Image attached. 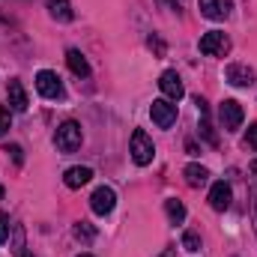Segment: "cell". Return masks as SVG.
<instances>
[{
    "mask_svg": "<svg viewBox=\"0 0 257 257\" xmlns=\"http://www.w3.org/2000/svg\"><path fill=\"white\" fill-rule=\"evenodd\" d=\"M6 102H9V111H15V114H21V111H27V90H24V84L21 81H9L6 84Z\"/></svg>",
    "mask_w": 257,
    "mask_h": 257,
    "instance_id": "10",
    "label": "cell"
},
{
    "mask_svg": "<svg viewBox=\"0 0 257 257\" xmlns=\"http://www.w3.org/2000/svg\"><path fill=\"white\" fill-rule=\"evenodd\" d=\"M0 200H3V186H0Z\"/></svg>",
    "mask_w": 257,
    "mask_h": 257,
    "instance_id": "25",
    "label": "cell"
},
{
    "mask_svg": "<svg viewBox=\"0 0 257 257\" xmlns=\"http://www.w3.org/2000/svg\"><path fill=\"white\" fill-rule=\"evenodd\" d=\"M218 120H221V128L236 132V128L242 126V120H245V111H242V105L236 99H224L218 105Z\"/></svg>",
    "mask_w": 257,
    "mask_h": 257,
    "instance_id": "5",
    "label": "cell"
},
{
    "mask_svg": "<svg viewBox=\"0 0 257 257\" xmlns=\"http://www.w3.org/2000/svg\"><path fill=\"white\" fill-rule=\"evenodd\" d=\"M75 236H78L81 242H93V239H96V227L87 224V221H78V224H75Z\"/></svg>",
    "mask_w": 257,
    "mask_h": 257,
    "instance_id": "19",
    "label": "cell"
},
{
    "mask_svg": "<svg viewBox=\"0 0 257 257\" xmlns=\"http://www.w3.org/2000/svg\"><path fill=\"white\" fill-rule=\"evenodd\" d=\"M165 212H168L171 224H183V221H186V206H183V200H177V197H168V200H165Z\"/></svg>",
    "mask_w": 257,
    "mask_h": 257,
    "instance_id": "18",
    "label": "cell"
},
{
    "mask_svg": "<svg viewBox=\"0 0 257 257\" xmlns=\"http://www.w3.org/2000/svg\"><path fill=\"white\" fill-rule=\"evenodd\" d=\"M150 117H153V123L159 128H171L177 123V102H171V99H156V102L150 105Z\"/></svg>",
    "mask_w": 257,
    "mask_h": 257,
    "instance_id": "6",
    "label": "cell"
},
{
    "mask_svg": "<svg viewBox=\"0 0 257 257\" xmlns=\"http://www.w3.org/2000/svg\"><path fill=\"white\" fill-rule=\"evenodd\" d=\"M224 75H227V81H230L233 87H251V84H254V69L245 66V63H230Z\"/></svg>",
    "mask_w": 257,
    "mask_h": 257,
    "instance_id": "11",
    "label": "cell"
},
{
    "mask_svg": "<svg viewBox=\"0 0 257 257\" xmlns=\"http://www.w3.org/2000/svg\"><path fill=\"white\" fill-rule=\"evenodd\" d=\"M81 141H84V135H81V126H78L75 120L60 123L57 135H54V144H57V150H63V153H75V150L81 147Z\"/></svg>",
    "mask_w": 257,
    "mask_h": 257,
    "instance_id": "3",
    "label": "cell"
},
{
    "mask_svg": "<svg viewBox=\"0 0 257 257\" xmlns=\"http://www.w3.org/2000/svg\"><path fill=\"white\" fill-rule=\"evenodd\" d=\"M183 177H186V183H189L192 189H200V186H206L209 171H206L203 165H186V168H183Z\"/></svg>",
    "mask_w": 257,
    "mask_h": 257,
    "instance_id": "16",
    "label": "cell"
},
{
    "mask_svg": "<svg viewBox=\"0 0 257 257\" xmlns=\"http://www.w3.org/2000/svg\"><path fill=\"white\" fill-rule=\"evenodd\" d=\"M128 153H132V162H135L138 168H147V165L153 162V156H156V147H153V141H150V135H147L144 128H135V132H132Z\"/></svg>",
    "mask_w": 257,
    "mask_h": 257,
    "instance_id": "1",
    "label": "cell"
},
{
    "mask_svg": "<svg viewBox=\"0 0 257 257\" xmlns=\"http://www.w3.org/2000/svg\"><path fill=\"white\" fill-rule=\"evenodd\" d=\"M45 6H48V15L54 21H72V15H75L69 0H45Z\"/></svg>",
    "mask_w": 257,
    "mask_h": 257,
    "instance_id": "17",
    "label": "cell"
},
{
    "mask_svg": "<svg viewBox=\"0 0 257 257\" xmlns=\"http://www.w3.org/2000/svg\"><path fill=\"white\" fill-rule=\"evenodd\" d=\"M194 105H197V117H200V135H203V141L215 147V144H218V135L212 132V123H209V108H206V102L197 96V99H194Z\"/></svg>",
    "mask_w": 257,
    "mask_h": 257,
    "instance_id": "13",
    "label": "cell"
},
{
    "mask_svg": "<svg viewBox=\"0 0 257 257\" xmlns=\"http://www.w3.org/2000/svg\"><path fill=\"white\" fill-rule=\"evenodd\" d=\"M200 54H206V57H224L227 51H230V39L221 33V30H209V33H203L200 36Z\"/></svg>",
    "mask_w": 257,
    "mask_h": 257,
    "instance_id": "4",
    "label": "cell"
},
{
    "mask_svg": "<svg viewBox=\"0 0 257 257\" xmlns=\"http://www.w3.org/2000/svg\"><path fill=\"white\" fill-rule=\"evenodd\" d=\"M248 147L257 150V123H254V126H248Z\"/></svg>",
    "mask_w": 257,
    "mask_h": 257,
    "instance_id": "24",
    "label": "cell"
},
{
    "mask_svg": "<svg viewBox=\"0 0 257 257\" xmlns=\"http://www.w3.org/2000/svg\"><path fill=\"white\" fill-rule=\"evenodd\" d=\"M12 128V111L9 108H0V138Z\"/></svg>",
    "mask_w": 257,
    "mask_h": 257,
    "instance_id": "22",
    "label": "cell"
},
{
    "mask_svg": "<svg viewBox=\"0 0 257 257\" xmlns=\"http://www.w3.org/2000/svg\"><path fill=\"white\" fill-rule=\"evenodd\" d=\"M78 257H93V254H78Z\"/></svg>",
    "mask_w": 257,
    "mask_h": 257,
    "instance_id": "26",
    "label": "cell"
},
{
    "mask_svg": "<svg viewBox=\"0 0 257 257\" xmlns=\"http://www.w3.org/2000/svg\"><path fill=\"white\" fill-rule=\"evenodd\" d=\"M6 153L12 156V162H15V165H21V162H24V150H21L18 144H9V147H6Z\"/></svg>",
    "mask_w": 257,
    "mask_h": 257,
    "instance_id": "23",
    "label": "cell"
},
{
    "mask_svg": "<svg viewBox=\"0 0 257 257\" xmlns=\"http://www.w3.org/2000/svg\"><path fill=\"white\" fill-rule=\"evenodd\" d=\"M183 248H186V251H200V236H197L194 230H186V233H183Z\"/></svg>",
    "mask_w": 257,
    "mask_h": 257,
    "instance_id": "20",
    "label": "cell"
},
{
    "mask_svg": "<svg viewBox=\"0 0 257 257\" xmlns=\"http://www.w3.org/2000/svg\"><path fill=\"white\" fill-rule=\"evenodd\" d=\"M36 90H39V96H45V99H63L66 96V87H63V81H60V75L51 72V69L36 72Z\"/></svg>",
    "mask_w": 257,
    "mask_h": 257,
    "instance_id": "2",
    "label": "cell"
},
{
    "mask_svg": "<svg viewBox=\"0 0 257 257\" xmlns=\"http://www.w3.org/2000/svg\"><path fill=\"white\" fill-rule=\"evenodd\" d=\"M197 3H200V15L209 21H224L233 9L230 0H197Z\"/></svg>",
    "mask_w": 257,
    "mask_h": 257,
    "instance_id": "9",
    "label": "cell"
},
{
    "mask_svg": "<svg viewBox=\"0 0 257 257\" xmlns=\"http://www.w3.org/2000/svg\"><path fill=\"white\" fill-rule=\"evenodd\" d=\"M159 90H162L165 99H171V102H180V99L186 96V87H183V81H180V75H177L174 69L162 72V78H159Z\"/></svg>",
    "mask_w": 257,
    "mask_h": 257,
    "instance_id": "8",
    "label": "cell"
},
{
    "mask_svg": "<svg viewBox=\"0 0 257 257\" xmlns=\"http://www.w3.org/2000/svg\"><path fill=\"white\" fill-rule=\"evenodd\" d=\"M230 200H233V192H230L227 183H215V186L209 189V206H212V209L224 212V209L230 206Z\"/></svg>",
    "mask_w": 257,
    "mask_h": 257,
    "instance_id": "12",
    "label": "cell"
},
{
    "mask_svg": "<svg viewBox=\"0 0 257 257\" xmlns=\"http://www.w3.org/2000/svg\"><path fill=\"white\" fill-rule=\"evenodd\" d=\"M93 180V171L90 168H81V165H75V168H69L63 174V183L69 189H81V186H87Z\"/></svg>",
    "mask_w": 257,
    "mask_h": 257,
    "instance_id": "14",
    "label": "cell"
},
{
    "mask_svg": "<svg viewBox=\"0 0 257 257\" xmlns=\"http://www.w3.org/2000/svg\"><path fill=\"white\" fill-rule=\"evenodd\" d=\"M114 206H117V194H114L111 186H99L96 192L90 194V209H93L96 215H108Z\"/></svg>",
    "mask_w": 257,
    "mask_h": 257,
    "instance_id": "7",
    "label": "cell"
},
{
    "mask_svg": "<svg viewBox=\"0 0 257 257\" xmlns=\"http://www.w3.org/2000/svg\"><path fill=\"white\" fill-rule=\"evenodd\" d=\"M9 230H12V221H9V215H6V212H0V245H6Z\"/></svg>",
    "mask_w": 257,
    "mask_h": 257,
    "instance_id": "21",
    "label": "cell"
},
{
    "mask_svg": "<svg viewBox=\"0 0 257 257\" xmlns=\"http://www.w3.org/2000/svg\"><path fill=\"white\" fill-rule=\"evenodd\" d=\"M66 63L72 69V75H78V78H87V75H90V63H87V57H84L78 48H69V51H66Z\"/></svg>",
    "mask_w": 257,
    "mask_h": 257,
    "instance_id": "15",
    "label": "cell"
}]
</instances>
